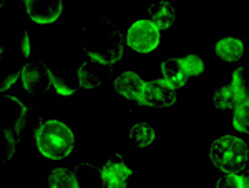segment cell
<instances>
[{
    "label": "cell",
    "instance_id": "obj_23",
    "mask_svg": "<svg viewBox=\"0 0 249 188\" xmlns=\"http://www.w3.org/2000/svg\"><path fill=\"white\" fill-rule=\"evenodd\" d=\"M20 52H22L23 58H29L32 54V43H30V35L27 30L20 32Z\"/></svg>",
    "mask_w": 249,
    "mask_h": 188
},
{
    "label": "cell",
    "instance_id": "obj_17",
    "mask_svg": "<svg viewBox=\"0 0 249 188\" xmlns=\"http://www.w3.org/2000/svg\"><path fill=\"white\" fill-rule=\"evenodd\" d=\"M213 103L218 110H223V112H234L238 107L241 105V100L236 94V90L232 89V85H221L218 89L214 90L213 94Z\"/></svg>",
    "mask_w": 249,
    "mask_h": 188
},
{
    "label": "cell",
    "instance_id": "obj_1",
    "mask_svg": "<svg viewBox=\"0 0 249 188\" xmlns=\"http://www.w3.org/2000/svg\"><path fill=\"white\" fill-rule=\"evenodd\" d=\"M124 35L122 29L108 17H96L82 32V50L90 60L113 67L122 60L124 52Z\"/></svg>",
    "mask_w": 249,
    "mask_h": 188
},
{
    "label": "cell",
    "instance_id": "obj_14",
    "mask_svg": "<svg viewBox=\"0 0 249 188\" xmlns=\"http://www.w3.org/2000/svg\"><path fill=\"white\" fill-rule=\"evenodd\" d=\"M161 77L166 80L170 85L175 87L176 90L186 87L188 83V75L183 70L179 57H168L161 62Z\"/></svg>",
    "mask_w": 249,
    "mask_h": 188
},
{
    "label": "cell",
    "instance_id": "obj_6",
    "mask_svg": "<svg viewBox=\"0 0 249 188\" xmlns=\"http://www.w3.org/2000/svg\"><path fill=\"white\" fill-rule=\"evenodd\" d=\"M135 102L142 107H150V109H170L176 103V89L163 77L150 80V82H144L143 90L140 92Z\"/></svg>",
    "mask_w": 249,
    "mask_h": 188
},
{
    "label": "cell",
    "instance_id": "obj_10",
    "mask_svg": "<svg viewBox=\"0 0 249 188\" xmlns=\"http://www.w3.org/2000/svg\"><path fill=\"white\" fill-rule=\"evenodd\" d=\"M110 74V67L96 63L93 60H85L77 69V83L83 90H96L105 87V82Z\"/></svg>",
    "mask_w": 249,
    "mask_h": 188
},
{
    "label": "cell",
    "instance_id": "obj_11",
    "mask_svg": "<svg viewBox=\"0 0 249 188\" xmlns=\"http://www.w3.org/2000/svg\"><path fill=\"white\" fill-rule=\"evenodd\" d=\"M144 80L142 75L136 74L133 70H123L122 74H118L113 80V89L120 97L126 100H136L140 95V92L143 90Z\"/></svg>",
    "mask_w": 249,
    "mask_h": 188
},
{
    "label": "cell",
    "instance_id": "obj_19",
    "mask_svg": "<svg viewBox=\"0 0 249 188\" xmlns=\"http://www.w3.org/2000/svg\"><path fill=\"white\" fill-rule=\"evenodd\" d=\"M179 62H181L183 70L186 72V75L190 78L199 77L204 72V69H206V63H204V60L199 55H183V57H179Z\"/></svg>",
    "mask_w": 249,
    "mask_h": 188
},
{
    "label": "cell",
    "instance_id": "obj_2",
    "mask_svg": "<svg viewBox=\"0 0 249 188\" xmlns=\"http://www.w3.org/2000/svg\"><path fill=\"white\" fill-rule=\"evenodd\" d=\"M34 140L38 153L47 160H65L75 149V132L60 118L40 122L34 130Z\"/></svg>",
    "mask_w": 249,
    "mask_h": 188
},
{
    "label": "cell",
    "instance_id": "obj_15",
    "mask_svg": "<svg viewBox=\"0 0 249 188\" xmlns=\"http://www.w3.org/2000/svg\"><path fill=\"white\" fill-rule=\"evenodd\" d=\"M48 187L52 188H77L80 187V177L77 169H67V167H57L50 171L47 178Z\"/></svg>",
    "mask_w": 249,
    "mask_h": 188
},
{
    "label": "cell",
    "instance_id": "obj_7",
    "mask_svg": "<svg viewBox=\"0 0 249 188\" xmlns=\"http://www.w3.org/2000/svg\"><path fill=\"white\" fill-rule=\"evenodd\" d=\"M53 70L42 60H30L20 67V83L30 95H40L50 90Z\"/></svg>",
    "mask_w": 249,
    "mask_h": 188
},
{
    "label": "cell",
    "instance_id": "obj_20",
    "mask_svg": "<svg viewBox=\"0 0 249 188\" xmlns=\"http://www.w3.org/2000/svg\"><path fill=\"white\" fill-rule=\"evenodd\" d=\"M232 127L236 132L249 137V105L241 103V105L232 112Z\"/></svg>",
    "mask_w": 249,
    "mask_h": 188
},
{
    "label": "cell",
    "instance_id": "obj_25",
    "mask_svg": "<svg viewBox=\"0 0 249 188\" xmlns=\"http://www.w3.org/2000/svg\"><path fill=\"white\" fill-rule=\"evenodd\" d=\"M238 175H239V183H241V187L249 188V169L241 170Z\"/></svg>",
    "mask_w": 249,
    "mask_h": 188
},
{
    "label": "cell",
    "instance_id": "obj_9",
    "mask_svg": "<svg viewBox=\"0 0 249 188\" xmlns=\"http://www.w3.org/2000/svg\"><path fill=\"white\" fill-rule=\"evenodd\" d=\"M29 19L37 25H52L63 15V0H22Z\"/></svg>",
    "mask_w": 249,
    "mask_h": 188
},
{
    "label": "cell",
    "instance_id": "obj_12",
    "mask_svg": "<svg viewBox=\"0 0 249 188\" xmlns=\"http://www.w3.org/2000/svg\"><path fill=\"white\" fill-rule=\"evenodd\" d=\"M246 45H244L243 38L234 37V35H226L221 37L214 45V54L219 60L226 63H236L244 57Z\"/></svg>",
    "mask_w": 249,
    "mask_h": 188
},
{
    "label": "cell",
    "instance_id": "obj_21",
    "mask_svg": "<svg viewBox=\"0 0 249 188\" xmlns=\"http://www.w3.org/2000/svg\"><path fill=\"white\" fill-rule=\"evenodd\" d=\"M52 87H53V90L57 92V95H60V97H73L80 89L78 83L77 85H71L70 82H67L65 78L60 77L55 72L52 75Z\"/></svg>",
    "mask_w": 249,
    "mask_h": 188
},
{
    "label": "cell",
    "instance_id": "obj_5",
    "mask_svg": "<svg viewBox=\"0 0 249 188\" xmlns=\"http://www.w3.org/2000/svg\"><path fill=\"white\" fill-rule=\"evenodd\" d=\"M124 42L136 54L148 55L160 47L161 29L151 19H138L128 25Z\"/></svg>",
    "mask_w": 249,
    "mask_h": 188
},
{
    "label": "cell",
    "instance_id": "obj_24",
    "mask_svg": "<svg viewBox=\"0 0 249 188\" xmlns=\"http://www.w3.org/2000/svg\"><path fill=\"white\" fill-rule=\"evenodd\" d=\"M15 82H20V69H17L15 72H12V74L5 75L2 80V87H0V90H2V94H5L7 90L10 89V87L15 85Z\"/></svg>",
    "mask_w": 249,
    "mask_h": 188
},
{
    "label": "cell",
    "instance_id": "obj_16",
    "mask_svg": "<svg viewBox=\"0 0 249 188\" xmlns=\"http://www.w3.org/2000/svg\"><path fill=\"white\" fill-rule=\"evenodd\" d=\"M128 137L136 149H146V147L153 145L156 140V130L148 122H136L130 127Z\"/></svg>",
    "mask_w": 249,
    "mask_h": 188
},
{
    "label": "cell",
    "instance_id": "obj_4",
    "mask_svg": "<svg viewBox=\"0 0 249 188\" xmlns=\"http://www.w3.org/2000/svg\"><path fill=\"white\" fill-rule=\"evenodd\" d=\"M10 109L12 120L3 118V122L0 123V130H2V163H7L14 158L22 132L27 125V118H29V109L20 98L15 97V107H10Z\"/></svg>",
    "mask_w": 249,
    "mask_h": 188
},
{
    "label": "cell",
    "instance_id": "obj_3",
    "mask_svg": "<svg viewBox=\"0 0 249 188\" xmlns=\"http://www.w3.org/2000/svg\"><path fill=\"white\" fill-rule=\"evenodd\" d=\"M210 162L223 173H239L249 163V145L238 135H219L210 145Z\"/></svg>",
    "mask_w": 249,
    "mask_h": 188
},
{
    "label": "cell",
    "instance_id": "obj_13",
    "mask_svg": "<svg viewBox=\"0 0 249 188\" xmlns=\"http://www.w3.org/2000/svg\"><path fill=\"white\" fill-rule=\"evenodd\" d=\"M148 15L161 30H168L175 25L176 9L170 0H158L148 7Z\"/></svg>",
    "mask_w": 249,
    "mask_h": 188
},
{
    "label": "cell",
    "instance_id": "obj_18",
    "mask_svg": "<svg viewBox=\"0 0 249 188\" xmlns=\"http://www.w3.org/2000/svg\"><path fill=\"white\" fill-rule=\"evenodd\" d=\"M231 85L236 90L241 102L249 105V65H241L232 70Z\"/></svg>",
    "mask_w": 249,
    "mask_h": 188
},
{
    "label": "cell",
    "instance_id": "obj_22",
    "mask_svg": "<svg viewBox=\"0 0 249 188\" xmlns=\"http://www.w3.org/2000/svg\"><path fill=\"white\" fill-rule=\"evenodd\" d=\"M218 188H239V175L238 173H224L223 177L216 180Z\"/></svg>",
    "mask_w": 249,
    "mask_h": 188
},
{
    "label": "cell",
    "instance_id": "obj_8",
    "mask_svg": "<svg viewBox=\"0 0 249 188\" xmlns=\"http://www.w3.org/2000/svg\"><path fill=\"white\" fill-rule=\"evenodd\" d=\"M133 170L126 165L122 155H111L110 158L100 167L98 182L107 188H124L130 183Z\"/></svg>",
    "mask_w": 249,
    "mask_h": 188
}]
</instances>
